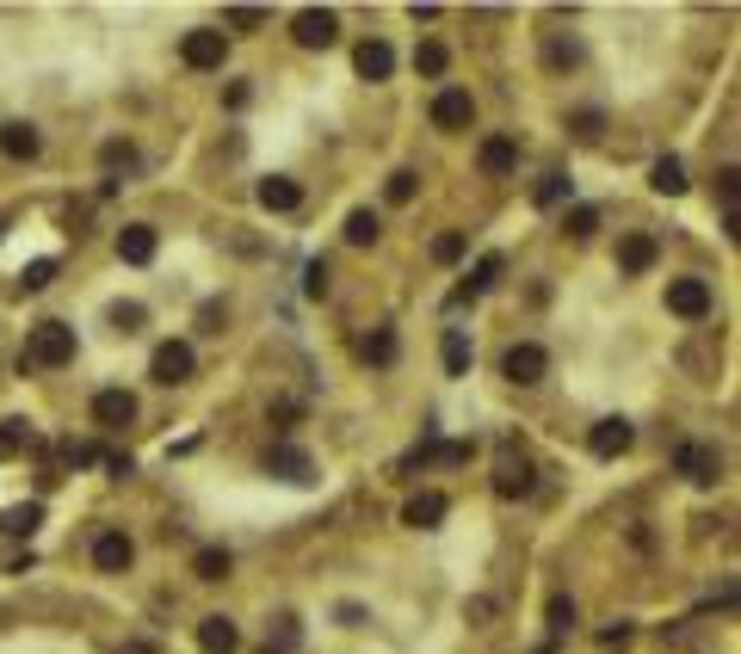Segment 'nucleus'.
Returning <instances> with one entry per match:
<instances>
[{
    "label": "nucleus",
    "mask_w": 741,
    "mask_h": 654,
    "mask_svg": "<svg viewBox=\"0 0 741 654\" xmlns=\"http://www.w3.org/2000/svg\"><path fill=\"white\" fill-rule=\"evenodd\" d=\"M260 204L266 210H297L303 204V186H297V179H285V173H272V179H260Z\"/></svg>",
    "instance_id": "nucleus-22"
},
{
    "label": "nucleus",
    "mask_w": 741,
    "mask_h": 654,
    "mask_svg": "<svg viewBox=\"0 0 741 654\" xmlns=\"http://www.w3.org/2000/svg\"><path fill=\"white\" fill-rule=\"evenodd\" d=\"M25 445H31L25 420H7V426H0V457H13V451H25Z\"/></svg>",
    "instance_id": "nucleus-36"
},
{
    "label": "nucleus",
    "mask_w": 741,
    "mask_h": 654,
    "mask_svg": "<svg viewBox=\"0 0 741 654\" xmlns=\"http://www.w3.org/2000/svg\"><path fill=\"white\" fill-rule=\"evenodd\" d=\"M667 309H674L680 321H704L711 315V284L704 278H674L667 284Z\"/></svg>",
    "instance_id": "nucleus-4"
},
{
    "label": "nucleus",
    "mask_w": 741,
    "mask_h": 654,
    "mask_svg": "<svg viewBox=\"0 0 741 654\" xmlns=\"http://www.w3.org/2000/svg\"><path fill=\"white\" fill-rule=\"evenodd\" d=\"M198 648L204 654H235L241 648V630L229 624V617H204V624H198Z\"/></svg>",
    "instance_id": "nucleus-21"
},
{
    "label": "nucleus",
    "mask_w": 741,
    "mask_h": 654,
    "mask_svg": "<svg viewBox=\"0 0 741 654\" xmlns=\"http://www.w3.org/2000/svg\"><path fill=\"white\" fill-rule=\"evenodd\" d=\"M532 198H538V210H556V204H569V173H544Z\"/></svg>",
    "instance_id": "nucleus-26"
},
{
    "label": "nucleus",
    "mask_w": 741,
    "mask_h": 654,
    "mask_svg": "<svg viewBox=\"0 0 741 654\" xmlns=\"http://www.w3.org/2000/svg\"><path fill=\"white\" fill-rule=\"evenodd\" d=\"M118 161H124V167L136 161V155H130V142H105V167H118Z\"/></svg>",
    "instance_id": "nucleus-43"
},
{
    "label": "nucleus",
    "mask_w": 741,
    "mask_h": 654,
    "mask_svg": "<svg viewBox=\"0 0 741 654\" xmlns=\"http://www.w3.org/2000/svg\"><path fill=\"white\" fill-rule=\"evenodd\" d=\"M62 457H68V463H99V445H68Z\"/></svg>",
    "instance_id": "nucleus-44"
},
{
    "label": "nucleus",
    "mask_w": 741,
    "mask_h": 654,
    "mask_svg": "<svg viewBox=\"0 0 741 654\" xmlns=\"http://www.w3.org/2000/svg\"><path fill=\"white\" fill-rule=\"evenodd\" d=\"M649 186H655L661 198H680V192H686V167H680V155H661V161L649 167Z\"/></svg>",
    "instance_id": "nucleus-24"
},
{
    "label": "nucleus",
    "mask_w": 741,
    "mask_h": 654,
    "mask_svg": "<svg viewBox=\"0 0 741 654\" xmlns=\"http://www.w3.org/2000/svg\"><path fill=\"white\" fill-rule=\"evenodd\" d=\"M130 556H136V543H130L124 531H99V537H93V568H99V574H124Z\"/></svg>",
    "instance_id": "nucleus-10"
},
{
    "label": "nucleus",
    "mask_w": 741,
    "mask_h": 654,
    "mask_svg": "<svg viewBox=\"0 0 741 654\" xmlns=\"http://www.w3.org/2000/svg\"><path fill=\"white\" fill-rule=\"evenodd\" d=\"M352 68H359L365 81H390L396 75V50L383 44V38H365L359 50H352Z\"/></svg>",
    "instance_id": "nucleus-13"
},
{
    "label": "nucleus",
    "mask_w": 741,
    "mask_h": 654,
    "mask_svg": "<svg viewBox=\"0 0 741 654\" xmlns=\"http://www.w3.org/2000/svg\"><path fill=\"white\" fill-rule=\"evenodd\" d=\"M223 25H229V31H260V25H266V13H260V7H229V13H223Z\"/></svg>",
    "instance_id": "nucleus-37"
},
{
    "label": "nucleus",
    "mask_w": 741,
    "mask_h": 654,
    "mask_svg": "<svg viewBox=\"0 0 741 654\" xmlns=\"http://www.w3.org/2000/svg\"><path fill=\"white\" fill-rule=\"evenodd\" d=\"M124 654H155V648H149V642H130V648H124Z\"/></svg>",
    "instance_id": "nucleus-45"
},
{
    "label": "nucleus",
    "mask_w": 741,
    "mask_h": 654,
    "mask_svg": "<svg viewBox=\"0 0 741 654\" xmlns=\"http://www.w3.org/2000/svg\"><path fill=\"white\" fill-rule=\"evenodd\" d=\"M445 62H451L445 44H420V50H414V68H420V75H445Z\"/></svg>",
    "instance_id": "nucleus-33"
},
{
    "label": "nucleus",
    "mask_w": 741,
    "mask_h": 654,
    "mask_svg": "<svg viewBox=\"0 0 741 654\" xmlns=\"http://www.w3.org/2000/svg\"><path fill=\"white\" fill-rule=\"evenodd\" d=\"M192 574L198 580H229V550H198L192 556Z\"/></svg>",
    "instance_id": "nucleus-28"
},
{
    "label": "nucleus",
    "mask_w": 741,
    "mask_h": 654,
    "mask_svg": "<svg viewBox=\"0 0 741 654\" xmlns=\"http://www.w3.org/2000/svg\"><path fill=\"white\" fill-rule=\"evenodd\" d=\"M291 38H297L303 50H328V44L340 38V13H334V7H303V13L291 19Z\"/></svg>",
    "instance_id": "nucleus-3"
},
{
    "label": "nucleus",
    "mask_w": 741,
    "mask_h": 654,
    "mask_svg": "<svg viewBox=\"0 0 741 654\" xmlns=\"http://www.w3.org/2000/svg\"><path fill=\"white\" fill-rule=\"evenodd\" d=\"M50 278H56V260H31V266L19 272V290H44Z\"/></svg>",
    "instance_id": "nucleus-35"
},
{
    "label": "nucleus",
    "mask_w": 741,
    "mask_h": 654,
    "mask_svg": "<svg viewBox=\"0 0 741 654\" xmlns=\"http://www.w3.org/2000/svg\"><path fill=\"white\" fill-rule=\"evenodd\" d=\"M68 358H75V327H68V321H38L31 340H25V352H19V377L56 371V365H68Z\"/></svg>",
    "instance_id": "nucleus-1"
},
{
    "label": "nucleus",
    "mask_w": 741,
    "mask_h": 654,
    "mask_svg": "<svg viewBox=\"0 0 741 654\" xmlns=\"http://www.w3.org/2000/svg\"><path fill=\"white\" fill-rule=\"evenodd\" d=\"M192 365H198V358H192V346H186V340H161V346H155V358H149V377H155V383H186V377H192Z\"/></svg>",
    "instance_id": "nucleus-5"
},
{
    "label": "nucleus",
    "mask_w": 741,
    "mask_h": 654,
    "mask_svg": "<svg viewBox=\"0 0 741 654\" xmlns=\"http://www.w3.org/2000/svg\"><path fill=\"white\" fill-rule=\"evenodd\" d=\"M550 630H556V636L575 630V599H550Z\"/></svg>",
    "instance_id": "nucleus-38"
},
{
    "label": "nucleus",
    "mask_w": 741,
    "mask_h": 654,
    "mask_svg": "<svg viewBox=\"0 0 741 654\" xmlns=\"http://www.w3.org/2000/svg\"><path fill=\"white\" fill-rule=\"evenodd\" d=\"M143 321H149V309H143V303H112V327H124V334H136Z\"/></svg>",
    "instance_id": "nucleus-34"
},
{
    "label": "nucleus",
    "mask_w": 741,
    "mask_h": 654,
    "mask_svg": "<svg viewBox=\"0 0 741 654\" xmlns=\"http://www.w3.org/2000/svg\"><path fill=\"white\" fill-rule=\"evenodd\" d=\"M569 130H575L581 142H599V130H606V118H599V112H575V118H569Z\"/></svg>",
    "instance_id": "nucleus-39"
},
{
    "label": "nucleus",
    "mask_w": 741,
    "mask_h": 654,
    "mask_svg": "<svg viewBox=\"0 0 741 654\" xmlns=\"http://www.w3.org/2000/svg\"><path fill=\"white\" fill-rule=\"evenodd\" d=\"M532 488H538L532 457L513 451V445H501V457H494V494H501V500H519V494H532Z\"/></svg>",
    "instance_id": "nucleus-2"
},
{
    "label": "nucleus",
    "mask_w": 741,
    "mask_h": 654,
    "mask_svg": "<svg viewBox=\"0 0 741 654\" xmlns=\"http://www.w3.org/2000/svg\"><path fill=\"white\" fill-rule=\"evenodd\" d=\"M476 167H482L488 179H507V173L519 167V149H513V136H488V142H482V155H476Z\"/></svg>",
    "instance_id": "nucleus-18"
},
{
    "label": "nucleus",
    "mask_w": 741,
    "mask_h": 654,
    "mask_svg": "<svg viewBox=\"0 0 741 654\" xmlns=\"http://www.w3.org/2000/svg\"><path fill=\"white\" fill-rule=\"evenodd\" d=\"M118 260L124 266H149L155 260V229L149 223H124L118 229Z\"/></svg>",
    "instance_id": "nucleus-14"
},
{
    "label": "nucleus",
    "mask_w": 741,
    "mask_h": 654,
    "mask_svg": "<svg viewBox=\"0 0 741 654\" xmlns=\"http://www.w3.org/2000/svg\"><path fill=\"white\" fill-rule=\"evenodd\" d=\"M501 371H507V383H519V389H532V383H544V371H550V358H544V346H513L507 358H501Z\"/></svg>",
    "instance_id": "nucleus-6"
},
{
    "label": "nucleus",
    "mask_w": 741,
    "mask_h": 654,
    "mask_svg": "<svg viewBox=\"0 0 741 654\" xmlns=\"http://www.w3.org/2000/svg\"><path fill=\"white\" fill-rule=\"evenodd\" d=\"M266 469H272V476L278 482H315V463H309V451H297V445H272L266 451Z\"/></svg>",
    "instance_id": "nucleus-11"
},
{
    "label": "nucleus",
    "mask_w": 741,
    "mask_h": 654,
    "mask_svg": "<svg viewBox=\"0 0 741 654\" xmlns=\"http://www.w3.org/2000/svg\"><path fill=\"white\" fill-rule=\"evenodd\" d=\"M470 118H476V99H470L464 87H445V93L433 99V124H439V130H470Z\"/></svg>",
    "instance_id": "nucleus-9"
},
{
    "label": "nucleus",
    "mask_w": 741,
    "mask_h": 654,
    "mask_svg": "<svg viewBox=\"0 0 741 654\" xmlns=\"http://www.w3.org/2000/svg\"><path fill=\"white\" fill-rule=\"evenodd\" d=\"M562 229H569L575 241H581V235H593V229H599V210H593V204H575L569 216H562Z\"/></svg>",
    "instance_id": "nucleus-30"
},
{
    "label": "nucleus",
    "mask_w": 741,
    "mask_h": 654,
    "mask_svg": "<svg viewBox=\"0 0 741 654\" xmlns=\"http://www.w3.org/2000/svg\"><path fill=\"white\" fill-rule=\"evenodd\" d=\"M414 192H420V173H408V167H402V173H390V186H383V198H390V204H408Z\"/></svg>",
    "instance_id": "nucleus-31"
},
{
    "label": "nucleus",
    "mask_w": 741,
    "mask_h": 654,
    "mask_svg": "<svg viewBox=\"0 0 741 654\" xmlns=\"http://www.w3.org/2000/svg\"><path fill=\"white\" fill-rule=\"evenodd\" d=\"M445 513H451V500H445V494H414V500L402 506V525H414V531H433Z\"/></svg>",
    "instance_id": "nucleus-19"
},
{
    "label": "nucleus",
    "mask_w": 741,
    "mask_h": 654,
    "mask_svg": "<svg viewBox=\"0 0 741 654\" xmlns=\"http://www.w3.org/2000/svg\"><path fill=\"white\" fill-rule=\"evenodd\" d=\"M44 525V500H25V506H7V513H0V531L7 537H31Z\"/></svg>",
    "instance_id": "nucleus-23"
},
{
    "label": "nucleus",
    "mask_w": 741,
    "mask_h": 654,
    "mask_svg": "<svg viewBox=\"0 0 741 654\" xmlns=\"http://www.w3.org/2000/svg\"><path fill=\"white\" fill-rule=\"evenodd\" d=\"M655 266V235H624L618 241V272L624 278H643Z\"/></svg>",
    "instance_id": "nucleus-17"
},
{
    "label": "nucleus",
    "mask_w": 741,
    "mask_h": 654,
    "mask_svg": "<svg viewBox=\"0 0 741 654\" xmlns=\"http://www.w3.org/2000/svg\"><path fill=\"white\" fill-rule=\"evenodd\" d=\"M470 358H476V352H470V340L451 327V334H445V371H451V377H464V371H470Z\"/></svg>",
    "instance_id": "nucleus-27"
},
{
    "label": "nucleus",
    "mask_w": 741,
    "mask_h": 654,
    "mask_svg": "<svg viewBox=\"0 0 741 654\" xmlns=\"http://www.w3.org/2000/svg\"><path fill=\"white\" fill-rule=\"evenodd\" d=\"M93 420L99 426H130L136 420V395L130 389H99L93 395Z\"/></svg>",
    "instance_id": "nucleus-15"
},
{
    "label": "nucleus",
    "mask_w": 741,
    "mask_h": 654,
    "mask_svg": "<svg viewBox=\"0 0 741 654\" xmlns=\"http://www.w3.org/2000/svg\"><path fill=\"white\" fill-rule=\"evenodd\" d=\"M180 56H186V68H223L229 38H223V31H186V38H180Z\"/></svg>",
    "instance_id": "nucleus-8"
},
{
    "label": "nucleus",
    "mask_w": 741,
    "mask_h": 654,
    "mask_svg": "<svg viewBox=\"0 0 741 654\" xmlns=\"http://www.w3.org/2000/svg\"><path fill=\"white\" fill-rule=\"evenodd\" d=\"M433 260H439V266L464 260V235H439V241H433Z\"/></svg>",
    "instance_id": "nucleus-40"
},
{
    "label": "nucleus",
    "mask_w": 741,
    "mask_h": 654,
    "mask_svg": "<svg viewBox=\"0 0 741 654\" xmlns=\"http://www.w3.org/2000/svg\"><path fill=\"white\" fill-rule=\"evenodd\" d=\"M377 229H383V223H377V210H352V216H346V241H352V247H371Z\"/></svg>",
    "instance_id": "nucleus-25"
},
{
    "label": "nucleus",
    "mask_w": 741,
    "mask_h": 654,
    "mask_svg": "<svg viewBox=\"0 0 741 654\" xmlns=\"http://www.w3.org/2000/svg\"><path fill=\"white\" fill-rule=\"evenodd\" d=\"M260 654H297V617H278L272 624V636H266V648Z\"/></svg>",
    "instance_id": "nucleus-29"
},
{
    "label": "nucleus",
    "mask_w": 741,
    "mask_h": 654,
    "mask_svg": "<svg viewBox=\"0 0 741 654\" xmlns=\"http://www.w3.org/2000/svg\"><path fill=\"white\" fill-rule=\"evenodd\" d=\"M630 439H637V432H630V420H618V414H612V420H599V426L587 432V451H593V457H624V451H630Z\"/></svg>",
    "instance_id": "nucleus-12"
},
{
    "label": "nucleus",
    "mask_w": 741,
    "mask_h": 654,
    "mask_svg": "<svg viewBox=\"0 0 741 654\" xmlns=\"http://www.w3.org/2000/svg\"><path fill=\"white\" fill-rule=\"evenodd\" d=\"M581 62V44H550V68H575Z\"/></svg>",
    "instance_id": "nucleus-42"
},
{
    "label": "nucleus",
    "mask_w": 741,
    "mask_h": 654,
    "mask_svg": "<svg viewBox=\"0 0 741 654\" xmlns=\"http://www.w3.org/2000/svg\"><path fill=\"white\" fill-rule=\"evenodd\" d=\"M38 149H44V136L31 124H7V130H0V155H7V161H38Z\"/></svg>",
    "instance_id": "nucleus-20"
},
{
    "label": "nucleus",
    "mask_w": 741,
    "mask_h": 654,
    "mask_svg": "<svg viewBox=\"0 0 741 654\" xmlns=\"http://www.w3.org/2000/svg\"><path fill=\"white\" fill-rule=\"evenodd\" d=\"M365 358H371V365H396V334H390V327L365 340Z\"/></svg>",
    "instance_id": "nucleus-32"
},
{
    "label": "nucleus",
    "mask_w": 741,
    "mask_h": 654,
    "mask_svg": "<svg viewBox=\"0 0 741 654\" xmlns=\"http://www.w3.org/2000/svg\"><path fill=\"white\" fill-rule=\"evenodd\" d=\"M303 290H309V297H322V290H328V266H322V260H309V272H303Z\"/></svg>",
    "instance_id": "nucleus-41"
},
{
    "label": "nucleus",
    "mask_w": 741,
    "mask_h": 654,
    "mask_svg": "<svg viewBox=\"0 0 741 654\" xmlns=\"http://www.w3.org/2000/svg\"><path fill=\"white\" fill-rule=\"evenodd\" d=\"M501 272H507V260H501V253H482V260H476V272H470L464 284L451 290V303H470V297H482V290H494V278H501Z\"/></svg>",
    "instance_id": "nucleus-16"
},
{
    "label": "nucleus",
    "mask_w": 741,
    "mask_h": 654,
    "mask_svg": "<svg viewBox=\"0 0 741 654\" xmlns=\"http://www.w3.org/2000/svg\"><path fill=\"white\" fill-rule=\"evenodd\" d=\"M674 469L686 482H698V488H711L717 476H723V457H717V445H680V457H674Z\"/></svg>",
    "instance_id": "nucleus-7"
}]
</instances>
